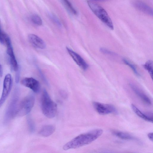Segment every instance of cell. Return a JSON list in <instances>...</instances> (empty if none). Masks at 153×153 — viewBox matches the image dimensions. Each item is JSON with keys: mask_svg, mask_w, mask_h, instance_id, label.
I'll use <instances>...</instances> for the list:
<instances>
[{"mask_svg": "<svg viewBox=\"0 0 153 153\" xmlns=\"http://www.w3.org/2000/svg\"><path fill=\"white\" fill-rule=\"evenodd\" d=\"M100 51L101 52L107 54L111 55H115L116 54L114 52H113L104 48H100Z\"/></svg>", "mask_w": 153, "mask_h": 153, "instance_id": "7402d4cb", "label": "cell"}, {"mask_svg": "<svg viewBox=\"0 0 153 153\" xmlns=\"http://www.w3.org/2000/svg\"><path fill=\"white\" fill-rule=\"evenodd\" d=\"M55 129V127L52 125H45L41 129L39 134L42 136L47 137L51 135L54 132Z\"/></svg>", "mask_w": 153, "mask_h": 153, "instance_id": "4fadbf2b", "label": "cell"}, {"mask_svg": "<svg viewBox=\"0 0 153 153\" xmlns=\"http://www.w3.org/2000/svg\"><path fill=\"white\" fill-rule=\"evenodd\" d=\"M131 107L133 111L139 117L147 121L151 122H153L152 115H146L133 104L131 105Z\"/></svg>", "mask_w": 153, "mask_h": 153, "instance_id": "5bb4252c", "label": "cell"}, {"mask_svg": "<svg viewBox=\"0 0 153 153\" xmlns=\"http://www.w3.org/2000/svg\"><path fill=\"white\" fill-rule=\"evenodd\" d=\"M27 123L30 131L33 132L34 131L35 126L33 120L30 117H28L27 120Z\"/></svg>", "mask_w": 153, "mask_h": 153, "instance_id": "44dd1931", "label": "cell"}, {"mask_svg": "<svg viewBox=\"0 0 153 153\" xmlns=\"http://www.w3.org/2000/svg\"><path fill=\"white\" fill-rule=\"evenodd\" d=\"M10 57L9 63L12 70L16 72L19 69V66L14 53L9 55Z\"/></svg>", "mask_w": 153, "mask_h": 153, "instance_id": "2e32d148", "label": "cell"}, {"mask_svg": "<svg viewBox=\"0 0 153 153\" xmlns=\"http://www.w3.org/2000/svg\"><path fill=\"white\" fill-rule=\"evenodd\" d=\"M123 62L126 65H128L132 69L134 73L137 76H139L140 74L138 72L135 66L129 62L127 59H123Z\"/></svg>", "mask_w": 153, "mask_h": 153, "instance_id": "ffe728a7", "label": "cell"}, {"mask_svg": "<svg viewBox=\"0 0 153 153\" xmlns=\"http://www.w3.org/2000/svg\"><path fill=\"white\" fill-rule=\"evenodd\" d=\"M130 86L135 94L144 102L147 105H151V101L149 97L142 92L137 87L132 84H130Z\"/></svg>", "mask_w": 153, "mask_h": 153, "instance_id": "7c38bea8", "label": "cell"}, {"mask_svg": "<svg viewBox=\"0 0 153 153\" xmlns=\"http://www.w3.org/2000/svg\"><path fill=\"white\" fill-rule=\"evenodd\" d=\"M102 132V129H96L80 134L66 143L63 149L66 150L76 149L88 144L98 138Z\"/></svg>", "mask_w": 153, "mask_h": 153, "instance_id": "6da1fadb", "label": "cell"}, {"mask_svg": "<svg viewBox=\"0 0 153 153\" xmlns=\"http://www.w3.org/2000/svg\"><path fill=\"white\" fill-rule=\"evenodd\" d=\"M35 97L30 94L19 102L16 116H22L28 114L32 108L34 104Z\"/></svg>", "mask_w": 153, "mask_h": 153, "instance_id": "5b68a950", "label": "cell"}, {"mask_svg": "<svg viewBox=\"0 0 153 153\" xmlns=\"http://www.w3.org/2000/svg\"><path fill=\"white\" fill-rule=\"evenodd\" d=\"M87 3L91 10L97 17L109 28L113 30V22L106 10L100 5L93 1H88Z\"/></svg>", "mask_w": 153, "mask_h": 153, "instance_id": "3957f363", "label": "cell"}, {"mask_svg": "<svg viewBox=\"0 0 153 153\" xmlns=\"http://www.w3.org/2000/svg\"><path fill=\"white\" fill-rule=\"evenodd\" d=\"M51 17L52 19L53 20V21H54L57 25H58L60 26V23L58 20V19L55 16H54L51 15L50 16Z\"/></svg>", "mask_w": 153, "mask_h": 153, "instance_id": "cb8c5ba5", "label": "cell"}, {"mask_svg": "<svg viewBox=\"0 0 153 153\" xmlns=\"http://www.w3.org/2000/svg\"><path fill=\"white\" fill-rule=\"evenodd\" d=\"M12 84L11 75L8 74L5 76L4 80L3 91L0 98V108L4 104L9 95L11 89Z\"/></svg>", "mask_w": 153, "mask_h": 153, "instance_id": "8992f818", "label": "cell"}, {"mask_svg": "<svg viewBox=\"0 0 153 153\" xmlns=\"http://www.w3.org/2000/svg\"><path fill=\"white\" fill-rule=\"evenodd\" d=\"M144 68L146 70L151 77L152 78L153 76V62L151 60H149L143 65Z\"/></svg>", "mask_w": 153, "mask_h": 153, "instance_id": "ac0fdd59", "label": "cell"}, {"mask_svg": "<svg viewBox=\"0 0 153 153\" xmlns=\"http://www.w3.org/2000/svg\"><path fill=\"white\" fill-rule=\"evenodd\" d=\"M0 42L2 44H3L4 43V41L3 37V33L1 32V29L0 28Z\"/></svg>", "mask_w": 153, "mask_h": 153, "instance_id": "d4e9b609", "label": "cell"}, {"mask_svg": "<svg viewBox=\"0 0 153 153\" xmlns=\"http://www.w3.org/2000/svg\"><path fill=\"white\" fill-rule=\"evenodd\" d=\"M147 136L150 140L153 141V133H149L147 134Z\"/></svg>", "mask_w": 153, "mask_h": 153, "instance_id": "484cf974", "label": "cell"}, {"mask_svg": "<svg viewBox=\"0 0 153 153\" xmlns=\"http://www.w3.org/2000/svg\"><path fill=\"white\" fill-rule=\"evenodd\" d=\"M3 75V69L2 66L0 64V77L2 76Z\"/></svg>", "mask_w": 153, "mask_h": 153, "instance_id": "4316f807", "label": "cell"}, {"mask_svg": "<svg viewBox=\"0 0 153 153\" xmlns=\"http://www.w3.org/2000/svg\"><path fill=\"white\" fill-rule=\"evenodd\" d=\"M19 89L16 88L14 91L12 96L7 109L5 114L4 120L7 122L16 116L19 104Z\"/></svg>", "mask_w": 153, "mask_h": 153, "instance_id": "277c9868", "label": "cell"}, {"mask_svg": "<svg viewBox=\"0 0 153 153\" xmlns=\"http://www.w3.org/2000/svg\"><path fill=\"white\" fill-rule=\"evenodd\" d=\"M28 38L29 42L34 47L41 49L45 48V43L42 39L37 36L30 34L28 35Z\"/></svg>", "mask_w": 153, "mask_h": 153, "instance_id": "30bf717a", "label": "cell"}, {"mask_svg": "<svg viewBox=\"0 0 153 153\" xmlns=\"http://www.w3.org/2000/svg\"><path fill=\"white\" fill-rule=\"evenodd\" d=\"M93 105L96 111L101 115L115 113L117 112L115 108L111 104L94 102H93Z\"/></svg>", "mask_w": 153, "mask_h": 153, "instance_id": "52a82bcc", "label": "cell"}, {"mask_svg": "<svg viewBox=\"0 0 153 153\" xmlns=\"http://www.w3.org/2000/svg\"><path fill=\"white\" fill-rule=\"evenodd\" d=\"M113 133L116 136L122 139L131 140L136 139L133 136L125 132L114 131H113Z\"/></svg>", "mask_w": 153, "mask_h": 153, "instance_id": "9a60e30c", "label": "cell"}, {"mask_svg": "<svg viewBox=\"0 0 153 153\" xmlns=\"http://www.w3.org/2000/svg\"><path fill=\"white\" fill-rule=\"evenodd\" d=\"M23 85L31 89L35 93H39L40 90V85L39 82L37 80L32 77H25L21 81Z\"/></svg>", "mask_w": 153, "mask_h": 153, "instance_id": "ba28073f", "label": "cell"}, {"mask_svg": "<svg viewBox=\"0 0 153 153\" xmlns=\"http://www.w3.org/2000/svg\"><path fill=\"white\" fill-rule=\"evenodd\" d=\"M41 106L44 115L49 118L54 117L56 113L57 106L51 99L46 90L44 89L41 99Z\"/></svg>", "mask_w": 153, "mask_h": 153, "instance_id": "7a4b0ae2", "label": "cell"}, {"mask_svg": "<svg viewBox=\"0 0 153 153\" xmlns=\"http://www.w3.org/2000/svg\"><path fill=\"white\" fill-rule=\"evenodd\" d=\"M31 20L32 22L37 26H41L42 23V20L38 15L34 14L31 16Z\"/></svg>", "mask_w": 153, "mask_h": 153, "instance_id": "d6986e66", "label": "cell"}, {"mask_svg": "<svg viewBox=\"0 0 153 153\" xmlns=\"http://www.w3.org/2000/svg\"><path fill=\"white\" fill-rule=\"evenodd\" d=\"M15 76V81L16 83H18L19 81L20 78V72L19 69L16 72Z\"/></svg>", "mask_w": 153, "mask_h": 153, "instance_id": "603a6c76", "label": "cell"}, {"mask_svg": "<svg viewBox=\"0 0 153 153\" xmlns=\"http://www.w3.org/2000/svg\"><path fill=\"white\" fill-rule=\"evenodd\" d=\"M66 49L69 54L80 67L84 70L88 68V64L80 56L68 47L66 48Z\"/></svg>", "mask_w": 153, "mask_h": 153, "instance_id": "9c48e42d", "label": "cell"}, {"mask_svg": "<svg viewBox=\"0 0 153 153\" xmlns=\"http://www.w3.org/2000/svg\"><path fill=\"white\" fill-rule=\"evenodd\" d=\"M133 5L136 9L150 16L153 15V9L146 4L141 1H136L133 3Z\"/></svg>", "mask_w": 153, "mask_h": 153, "instance_id": "8fae6325", "label": "cell"}, {"mask_svg": "<svg viewBox=\"0 0 153 153\" xmlns=\"http://www.w3.org/2000/svg\"><path fill=\"white\" fill-rule=\"evenodd\" d=\"M63 4L66 8L70 13L74 15L77 14V12L71 4L68 1L65 0L62 1Z\"/></svg>", "mask_w": 153, "mask_h": 153, "instance_id": "e0dca14e", "label": "cell"}]
</instances>
